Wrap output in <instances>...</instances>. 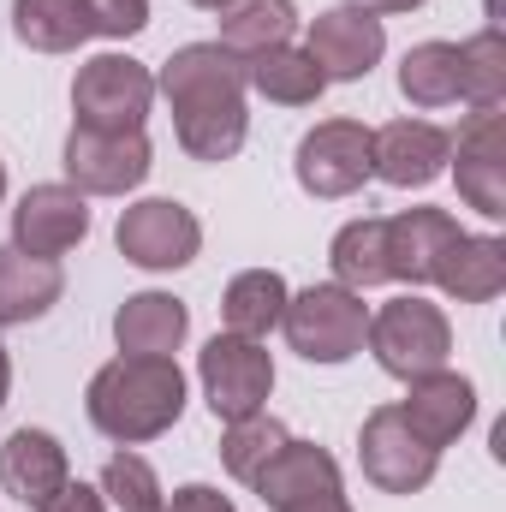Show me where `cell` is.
Returning a JSON list of instances; mask_svg holds the SVG:
<instances>
[{"mask_svg":"<svg viewBox=\"0 0 506 512\" xmlns=\"http://www.w3.org/2000/svg\"><path fill=\"white\" fill-rule=\"evenodd\" d=\"M286 298H292L286 274H274V268H245V274H233V280H227L221 322H227V334L268 340V334L280 328V316H286Z\"/></svg>","mask_w":506,"mask_h":512,"instance_id":"cell-22","label":"cell"},{"mask_svg":"<svg viewBox=\"0 0 506 512\" xmlns=\"http://www.w3.org/2000/svg\"><path fill=\"white\" fill-rule=\"evenodd\" d=\"M245 90L280 102V108H310V102L328 90V78L316 72V60H310L304 48L280 42V48H262V54L245 60Z\"/></svg>","mask_w":506,"mask_h":512,"instance_id":"cell-23","label":"cell"},{"mask_svg":"<svg viewBox=\"0 0 506 512\" xmlns=\"http://www.w3.org/2000/svg\"><path fill=\"white\" fill-rule=\"evenodd\" d=\"M453 137L435 120H387L381 131H370V167L381 185L393 191H423L447 173Z\"/></svg>","mask_w":506,"mask_h":512,"instance_id":"cell-14","label":"cell"},{"mask_svg":"<svg viewBox=\"0 0 506 512\" xmlns=\"http://www.w3.org/2000/svg\"><path fill=\"white\" fill-rule=\"evenodd\" d=\"M60 167H66V185L84 191V197H126L149 179L155 155H149V137L143 131H90L72 126L66 149H60Z\"/></svg>","mask_w":506,"mask_h":512,"instance_id":"cell-7","label":"cell"},{"mask_svg":"<svg viewBox=\"0 0 506 512\" xmlns=\"http://www.w3.org/2000/svg\"><path fill=\"white\" fill-rule=\"evenodd\" d=\"M36 512H108V495L90 489V483H78V477H66V483H60Z\"/></svg>","mask_w":506,"mask_h":512,"instance_id":"cell-32","label":"cell"},{"mask_svg":"<svg viewBox=\"0 0 506 512\" xmlns=\"http://www.w3.org/2000/svg\"><path fill=\"white\" fill-rule=\"evenodd\" d=\"M280 512H352V501H346L340 489H328V495H310V501H298V507H280Z\"/></svg>","mask_w":506,"mask_h":512,"instance_id":"cell-34","label":"cell"},{"mask_svg":"<svg viewBox=\"0 0 506 512\" xmlns=\"http://www.w3.org/2000/svg\"><path fill=\"white\" fill-rule=\"evenodd\" d=\"M191 6H203V12H227L233 0H191Z\"/></svg>","mask_w":506,"mask_h":512,"instance_id":"cell-37","label":"cell"},{"mask_svg":"<svg viewBox=\"0 0 506 512\" xmlns=\"http://www.w3.org/2000/svg\"><path fill=\"white\" fill-rule=\"evenodd\" d=\"M84 12H90V36H114V42L149 24V0H84Z\"/></svg>","mask_w":506,"mask_h":512,"instance_id":"cell-31","label":"cell"},{"mask_svg":"<svg viewBox=\"0 0 506 512\" xmlns=\"http://www.w3.org/2000/svg\"><path fill=\"white\" fill-rule=\"evenodd\" d=\"M84 233H90V197L72 185H30L12 209V245L24 256L60 262L84 245Z\"/></svg>","mask_w":506,"mask_h":512,"instance_id":"cell-13","label":"cell"},{"mask_svg":"<svg viewBox=\"0 0 506 512\" xmlns=\"http://www.w3.org/2000/svg\"><path fill=\"white\" fill-rule=\"evenodd\" d=\"M304 54L316 60V72H322L328 84H358V78H370L381 66L387 30H381L376 12H364L358 0H346V6H328V12L310 18Z\"/></svg>","mask_w":506,"mask_h":512,"instance_id":"cell-11","label":"cell"},{"mask_svg":"<svg viewBox=\"0 0 506 512\" xmlns=\"http://www.w3.org/2000/svg\"><path fill=\"white\" fill-rule=\"evenodd\" d=\"M0 203H6V161H0Z\"/></svg>","mask_w":506,"mask_h":512,"instance_id":"cell-38","label":"cell"},{"mask_svg":"<svg viewBox=\"0 0 506 512\" xmlns=\"http://www.w3.org/2000/svg\"><path fill=\"white\" fill-rule=\"evenodd\" d=\"M399 96L411 108H453L459 102V42H417V48H405Z\"/></svg>","mask_w":506,"mask_h":512,"instance_id":"cell-26","label":"cell"},{"mask_svg":"<svg viewBox=\"0 0 506 512\" xmlns=\"http://www.w3.org/2000/svg\"><path fill=\"white\" fill-rule=\"evenodd\" d=\"M286 346L304 358V364H346L364 352V334H370V304L364 292H346V286H304L286 298Z\"/></svg>","mask_w":506,"mask_h":512,"instance_id":"cell-3","label":"cell"},{"mask_svg":"<svg viewBox=\"0 0 506 512\" xmlns=\"http://www.w3.org/2000/svg\"><path fill=\"white\" fill-rule=\"evenodd\" d=\"M292 173L310 197H352L364 191V179H376L370 167V126L358 120H322L298 137Z\"/></svg>","mask_w":506,"mask_h":512,"instance_id":"cell-10","label":"cell"},{"mask_svg":"<svg viewBox=\"0 0 506 512\" xmlns=\"http://www.w3.org/2000/svg\"><path fill=\"white\" fill-rule=\"evenodd\" d=\"M155 96L173 108V137L191 161H233L251 137L245 114V60L221 42H185L167 54Z\"/></svg>","mask_w":506,"mask_h":512,"instance_id":"cell-1","label":"cell"},{"mask_svg":"<svg viewBox=\"0 0 506 512\" xmlns=\"http://www.w3.org/2000/svg\"><path fill=\"white\" fill-rule=\"evenodd\" d=\"M90 423L114 441V447H143L155 435H167L185 411V376L173 358H131L120 352L114 364H102L84 393Z\"/></svg>","mask_w":506,"mask_h":512,"instance_id":"cell-2","label":"cell"},{"mask_svg":"<svg viewBox=\"0 0 506 512\" xmlns=\"http://www.w3.org/2000/svg\"><path fill=\"white\" fill-rule=\"evenodd\" d=\"M328 268H334V286H346V292L387 286V221L381 215L346 221L328 245Z\"/></svg>","mask_w":506,"mask_h":512,"instance_id":"cell-24","label":"cell"},{"mask_svg":"<svg viewBox=\"0 0 506 512\" xmlns=\"http://www.w3.org/2000/svg\"><path fill=\"white\" fill-rule=\"evenodd\" d=\"M197 382H203V399L221 423H239L268 405L274 393V358L262 352V340H245V334H215L203 352H197Z\"/></svg>","mask_w":506,"mask_h":512,"instance_id":"cell-6","label":"cell"},{"mask_svg":"<svg viewBox=\"0 0 506 512\" xmlns=\"http://www.w3.org/2000/svg\"><path fill=\"white\" fill-rule=\"evenodd\" d=\"M358 465L381 495H423L435 483L441 453L429 441L411 435V423L399 417V405H376L358 429Z\"/></svg>","mask_w":506,"mask_h":512,"instance_id":"cell-8","label":"cell"},{"mask_svg":"<svg viewBox=\"0 0 506 512\" xmlns=\"http://www.w3.org/2000/svg\"><path fill=\"white\" fill-rule=\"evenodd\" d=\"M447 161L459 173V197L483 221H501L506 215V120H501V108H471L459 137H453Z\"/></svg>","mask_w":506,"mask_h":512,"instance_id":"cell-12","label":"cell"},{"mask_svg":"<svg viewBox=\"0 0 506 512\" xmlns=\"http://www.w3.org/2000/svg\"><path fill=\"white\" fill-rule=\"evenodd\" d=\"M6 393H12V358H6V346H0V405H6Z\"/></svg>","mask_w":506,"mask_h":512,"instance_id":"cell-36","label":"cell"},{"mask_svg":"<svg viewBox=\"0 0 506 512\" xmlns=\"http://www.w3.org/2000/svg\"><path fill=\"white\" fill-rule=\"evenodd\" d=\"M114 245H120L126 262L149 268V274H173V268H185L203 251V221L185 203H173V197H143V203H131L120 215Z\"/></svg>","mask_w":506,"mask_h":512,"instance_id":"cell-9","label":"cell"},{"mask_svg":"<svg viewBox=\"0 0 506 512\" xmlns=\"http://www.w3.org/2000/svg\"><path fill=\"white\" fill-rule=\"evenodd\" d=\"M429 286H441V292L459 298V304H489V298H501L506 292V245L495 233H459V239L441 251Z\"/></svg>","mask_w":506,"mask_h":512,"instance_id":"cell-19","label":"cell"},{"mask_svg":"<svg viewBox=\"0 0 506 512\" xmlns=\"http://www.w3.org/2000/svg\"><path fill=\"white\" fill-rule=\"evenodd\" d=\"M459 102L471 108H501L506 102V36L501 24L477 30L459 42Z\"/></svg>","mask_w":506,"mask_h":512,"instance_id":"cell-28","label":"cell"},{"mask_svg":"<svg viewBox=\"0 0 506 512\" xmlns=\"http://www.w3.org/2000/svg\"><path fill=\"white\" fill-rule=\"evenodd\" d=\"M358 6H364V12H417V6H423V0H358Z\"/></svg>","mask_w":506,"mask_h":512,"instance_id":"cell-35","label":"cell"},{"mask_svg":"<svg viewBox=\"0 0 506 512\" xmlns=\"http://www.w3.org/2000/svg\"><path fill=\"white\" fill-rule=\"evenodd\" d=\"M167 512H239V507L221 489H209V483H185V489H173Z\"/></svg>","mask_w":506,"mask_h":512,"instance_id":"cell-33","label":"cell"},{"mask_svg":"<svg viewBox=\"0 0 506 512\" xmlns=\"http://www.w3.org/2000/svg\"><path fill=\"white\" fill-rule=\"evenodd\" d=\"M191 334V310L173 292H131L114 310V340L131 358H173Z\"/></svg>","mask_w":506,"mask_h":512,"instance_id":"cell-17","label":"cell"},{"mask_svg":"<svg viewBox=\"0 0 506 512\" xmlns=\"http://www.w3.org/2000/svg\"><path fill=\"white\" fill-rule=\"evenodd\" d=\"M66 292L60 262L48 256H24L18 245H0V328H24L42 322Z\"/></svg>","mask_w":506,"mask_h":512,"instance_id":"cell-21","label":"cell"},{"mask_svg":"<svg viewBox=\"0 0 506 512\" xmlns=\"http://www.w3.org/2000/svg\"><path fill=\"white\" fill-rule=\"evenodd\" d=\"M12 30L36 54H72L90 36L84 0H12Z\"/></svg>","mask_w":506,"mask_h":512,"instance_id":"cell-27","label":"cell"},{"mask_svg":"<svg viewBox=\"0 0 506 512\" xmlns=\"http://www.w3.org/2000/svg\"><path fill=\"white\" fill-rule=\"evenodd\" d=\"M256 501L262 507H298V501H310V495H328V489H340V465H334V453L328 447H316V441H286L262 471H256Z\"/></svg>","mask_w":506,"mask_h":512,"instance_id":"cell-20","label":"cell"},{"mask_svg":"<svg viewBox=\"0 0 506 512\" xmlns=\"http://www.w3.org/2000/svg\"><path fill=\"white\" fill-rule=\"evenodd\" d=\"M292 30H298V6L292 0H233L221 12V48L239 54V60L292 42Z\"/></svg>","mask_w":506,"mask_h":512,"instance_id":"cell-25","label":"cell"},{"mask_svg":"<svg viewBox=\"0 0 506 512\" xmlns=\"http://www.w3.org/2000/svg\"><path fill=\"white\" fill-rule=\"evenodd\" d=\"M286 441H292V429H286L280 417L251 411V417L227 423V435H221V465H227V477H233V483H245V489H251L256 471H262V465H268Z\"/></svg>","mask_w":506,"mask_h":512,"instance_id":"cell-29","label":"cell"},{"mask_svg":"<svg viewBox=\"0 0 506 512\" xmlns=\"http://www.w3.org/2000/svg\"><path fill=\"white\" fill-rule=\"evenodd\" d=\"M364 346L376 352V364L393 376V382H417V376L447 370V358H453V328H447L441 304L405 292V298L381 304L376 316H370Z\"/></svg>","mask_w":506,"mask_h":512,"instance_id":"cell-4","label":"cell"},{"mask_svg":"<svg viewBox=\"0 0 506 512\" xmlns=\"http://www.w3.org/2000/svg\"><path fill=\"white\" fill-rule=\"evenodd\" d=\"M155 108V72L131 54H96L72 78V114L90 131H143Z\"/></svg>","mask_w":506,"mask_h":512,"instance_id":"cell-5","label":"cell"},{"mask_svg":"<svg viewBox=\"0 0 506 512\" xmlns=\"http://www.w3.org/2000/svg\"><path fill=\"white\" fill-rule=\"evenodd\" d=\"M459 239V221L447 209H399L387 215V280H405L411 292L429 286L441 251Z\"/></svg>","mask_w":506,"mask_h":512,"instance_id":"cell-16","label":"cell"},{"mask_svg":"<svg viewBox=\"0 0 506 512\" xmlns=\"http://www.w3.org/2000/svg\"><path fill=\"white\" fill-rule=\"evenodd\" d=\"M399 417L411 423L417 441H429L435 453L453 447L471 423H477V387L453 370H435V376H417L405 382V399H399Z\"/></svg>","mask_w":506,"mask_h":512,"instance_id":"cell-15","label":"cell"},{"mask_svg":"<svg viewBox=\"0 0 506 512\" xmlns=\"http://www.w3.org/2000/svg\"><path fill=\"white\" fill-rule=\"evenodd\" d=\"M102 495H108V507H120V512H167V489H161L155 465L143 453H131V447H120L102 465Z\"/></svg>","mask_w":506,"mask_h":512,"instance_id":"cell-30","label":"cell"},{"mask_svg":"<svg viewBox=\"0 0 506 512\" xmlns=\"http://www.w3.org/2000/svg\"><path fill=\"white\" fill-rule=\"evenodd\" d=\"M72 477L66 465V447L48 435V429H12L6 447H0V489L24 507H42L60 483Z\"/></svg>","mask_w":506,"mask_h":512,"instance_id":"cell-18","label":"cell"}]
</instances>
